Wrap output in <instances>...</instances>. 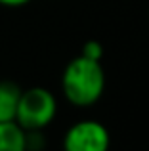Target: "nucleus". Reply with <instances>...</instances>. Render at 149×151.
<instances>
[{
	"mask_svg": "<svg viewBox=\"0 0 149 151\" xmlns=\"http://www.w3.org/2000/svg\"><path fill=\"white\" fill-rule=\"evenodd\" d=\"M105 90V71L101 61L77 55L61 73V92L74 107L94 105Z\"/></svg>",
	"mask_w": 149,
	"mask_h": 151,
	"instance_id": "1",
	"label": "nucleus"
},
{
	"mask_svg": "<svg viewBox=\"0 0 149 151\" xmlns=\"http://www.w3.org/2000/svg\"><path fill=\"white\" fill-rule=\"evenodd\" d=\"M57 113V100L48 88L33 86V88L21 90L15 109L14 121L21 126L25 132H37L44 130Z\"/></svg>",
	"mask_w": 149,
	"mask_h": 151,
	"instance_id": "2",
	"label": "nucleus"
},
{
	"mask_svg": "<svg viewBox=\"0 0 149 151\" xmlns=\"http://www.w3.org/2000/svg\"><path fill=\"white\" fill-rule=\"evenodd\" d=\"M111 134L100 121H78L63 136V151H109Z\"/></svg>",
	"mask_w": 149,
	"mask_h": 151,
	"instance_id": "3",
	"label": "nucleus"
},
{
	"mask_svg": "<svg viewBox=\"0 0 149 151\" xmlns=\"http://www.w3.org/2000/svg\"><path fill=\"white\" fill-rule=\"evenodd\" d=\"M0 151H27V132L15 121L0 122Z\"/></svg>",
	"mask_w": 149,
	"mask_h": 151,
	"instance_id": "4",
	"label": "nucleus"
},
{
	"mask_svg": "<svg viewBox=\"0 0 149 151\" xmlns=\"http://www.w3.org/2000/svg\"><path fill=\"white\" fill-rule=\"evenodd\" d=\"M19 94H21V88L15 82L0 81V122H8L15 119Z\"/></svg>",
	"mask_w": 149,
	"mask_h": 151,
	"instance_id": "5",
	"label": "nucleus"
},
{
	"mask_svg": "<svg viewBox=\"0 0 149 151\" xmlns=\"http://www.w3.org/2000/svg\"><path fill=\"white\" fill-rule=\"evenodd\" d=\"M82 55H86L90 59H96V61H101V58H103V46H101V42L88 40L82 46Z\"/></svg>",
	"mask_w": 149,
	"mask_h": 151,
	"instance_id": "6",
	"label": "nucleus"
},
{
	"mask_svg": "<svg viewBox=\"0 0 149 151\" xmlns=\"http://www.w3.org/2000/svg\"><path fill=\"white\" fill-rule=\"evenodd\" d=\"M31 0H0L2 6H8V8H19V6H25L29 4Z\"/></svg>",
	"mask_w": 149,
	"mask_h": 151,
	"instance_id": "7",
	"label": "nucleus"
}]
</instances>
